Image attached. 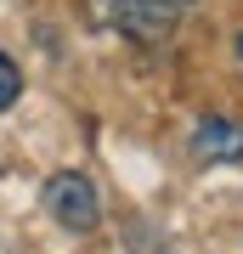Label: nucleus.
Listing matches in <instances>:
<instances>
[{
  "mask_svg": "<svg viewBox=\"0 0 243 254\" xmlns=\"http://www.w3.org/2000/svg\"><path fill=\"white\" fill-rule=\"evenodd\" d=\"M170 6H187V0H170Z\"/></svg>",
  "mask_w": 243,
  "mask_h": 254,
  "instance_id": "5",
  "label": "nucleus"
},
{
  "mask_svg": "<svg viewBox=\"0 0 243 254\" xmlns=\"http://www.w3.org/2000/svg\"><path fill=\"white\" fill-rule=\"evenodd\" d=\"M45 209H51V220L57 226H68V232H96L102 226V198H96V181L80 170H57L51 181H45Z\"/></svg>",
  "mask_w": 243,
  "mask_h": 254,
  "instance_id": "2",
  "label": "nucleus"
},
{
  "mask_svg": "<svg viewBox=\"0 0 243 254\" xmlns=\"http://www.w3.org/2000/svg\"><path fill=\"white\" fill-rule=\"evenodd\" d=\"M85 17L108 34H125L136 46H164L175 34V6L170 0H85Z\"/></svg>",
  "mask_w": 243,
  "mask_h": 254,
  "instance_id": "1",
  "label": "nucleus"
},
{
  "mask_svg": "<svg viewBox=\"0 0 243 254\" xmlns=\"http://www.w3.org/2000/svg\"><path fill=\"white\" fill-rule=\"evenodd\" d=\"M238 51H243V34H238Z\"/></svg>",
  "mask_w": 243,
  "mask_h": 254,
  "instance_id": "6",
  "label": "nucleus"
},
{
  "mask_svg": "<svg viewBox=\"0 0 243 254\" xmlns=\"http://www.w3.org/2000/svg\"><path fill=\"white\" fill-rule=\"evenodd\" d=\"M192 158H204V164H238L243 158V119L204 113L198 125H192Z\"/></svg>",
  "mask_w": 243,
  "mask_h": 254,
  "instance_id": "3",
  "label": "nucleus"
},
{
  "mask_svg": "<svg viewBox=\"0 0 243 254\" xmlns=\"http://www.w3.org/2000/svg\"><path fill=\"white\" fill-rule=\"evenodd\" d=\"M17 96H23V68L11 63L6 51H0V113H6V108H11Z\"/></svg>",
  "mask_w": 243,
  "mask_h": 254,
  "instance_id": "4",
  "label": "nucleus"
}]
</instances>
